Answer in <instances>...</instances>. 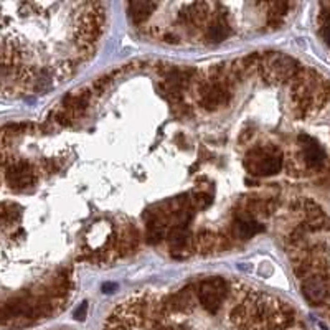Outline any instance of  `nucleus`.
Masks as SVG:
<instances>
[{
	"label": "nucleus",
	"instance_id": "8",
	"mask_svg": "<svg viewBox=\"0 0 330 330\" xmlns=\"http://www.w3.org/2000/svg\"><path fill=\"white\" fill-rule=\"evenodd\" d=\"M299 141L302 142V157L305 165L310 169H320L325 164V152L319 142L309 136H300Z\"/></svg>",
	"mask_w": 330,
	"mask_h": 330
},
{
	"label": "nucleus",
	"instance_id": "15",
	"mask_svg": "<svg viewBox=\"0 0 330 330\" xmlns=\"http://www.w3.org/2000/svg\"><path fill=\"white\" fill-rule=\"evenodd\" d=\"M322 38L325 40L327 45H330V20L324 22V25H322Z\"/></svg>",
	"mask_w": 330,
	"mask_h": 330
},
{
	"label": "nucleus",
	"instance_id": "10",
	"mask_svg": "<svg viewBox=\"0 0 330 330\" xmlns=\"http://www.w3.org/2000/svg\"><path fill=\"white\" fill-rule=\"evenodd\" d=\"M169 241H170V249L174 251V253L185 254V251L193 248V239H191L190 233L185 228H180V226L172 228L169 235Z\"/></svg>",
	"mask_w": 330,
	"mask_h": 330
},
{
	"label": "nucleus",
	"instance_id": "14",
	"mask_svg": "<svg viewBox=\"0 0 330 330\" xmlns=\"http://www.w3.org/2000/svg\"><path fill=\"white\" fill-rule=\"evenodd\" d=\"M86 310H88V302H83L81 307L75 312V319L76 320H85L86 319Z\"/></svg>",
	"mask_w": 330,
	"mask_h": 330
},
{
	"label": "nucleus",
	"instance_id": "3",
	"mask_svg": "<svg viewBox=\"0 0 330 330\" xmlns=\"http://www.w3.org/2000/svg\"><path fill=\"white\" fill-rule=\"evenodd\" d=\"M261 75L266 81L273 85H283V83L294 81L295 76L302 71V66L294 60L292 56L269 53L259 63Z\"/></svg>",
	"mask_w": 330,
	"mask_h": 330
},
{
	"label": "nucleus",
	"instance_id": "9",
	"mask_svg": "<svg viewBox=\"0 0 330 330\" xmlns=\"http://www.w3.org/2000/svg\"><path fill=\"white\" fill-rule=\"evenodd\" d=\"M193 305V295H191V290L189 287L180 289L179 292H175L162 302L164 312H190Z\"/></svg>",
	"mask_w": 330,
	"mask_h": 330
},
{
	"label": "nucleus",
	"instance_id": "16",
	"mask_svg": "<svg viewBox=\"0 0 330 330\" xmlns=\"http://www.w3.org/2000/svg\"><path fill=\"white\" fill-rule=\"evenodd\" d=\"M155 330H175L174 327H169V325H159Z\"/></svg>",
	"mask_w": 330,
	"mask_h": 330
},
{
	"label": "nucleus",
	"instance_id": "6",
	"mask_svg": "<svg viewBox=\"0 0 330 330\" xmlns=\"http://www.w3.org/2000/svg\"><path fill=\"white\" fill-rule=\"evenodd\" d=\"M230 99V91L225 81L213 78L201 85L198 91V101L205 109H216L220 106H225Z\"/></svg>",
	"mask_w": 330,
	"mask_h": 330
},
{
	"label": "nucleus",
	"instance_id": "2",
	"mask_svg": "<svg viewBox=\"0 0 330 330\" xmlns=\"http://www.w3.org/2000/svg\"><path fill=\"white\" fill-rule=\"evenodd\" d=\"M284 157L281 149L274 145H259L251 149L244 157V167L249 174L268 177L283 169Z\"/></svg>",
	"mask_w": 330,
	"mask_h": 330
},
{
	"label": "nucleus",
	"instance_id": "7",
	"mask_svg": "<svg viewBox=\"0 0 330 330\" xmlns=\"http://www.w3.org/2000/svg\"><path fill=\"white\" fill-rule=\"evenodd\" d=\"M5 179L12 189H27L35 182V172L27 162H17L10 165V169H7Z\"/></svg>",
	"mask_w": 330,
	"mask_h": 330
},
{
	"label": "nucleus",
	"instance_id": "5",
	"mask_svg": "<svg viewBox=\"0 0 330 330\" xmlns=\"http://www.w3.org/2000/svg\"><path fill=\"white\" fill-rule=\"evenodd\" d=\"M302 295L310 304L320 305L330 297V274L314 273L302 281Z\"/></svg>",
	"mask_w": 330,
	"mask_h": 330
},
{
	"label": "nucleus",
	"instance_id": "12",
	"mask_svg": "<svg viewBox=\"0 0 330 330\" xmlns=\"http://www.w3.org/2000/svg\"><path fill=\"white\" fill-rule=\"evenodd\" d=\"M131 13V20L134 23H142L150 17V13L157 8L154 2H132L127 5Z\"/></svg>",
	"mask_w": 330,
	"mask_h": 330
},
{
	"label": "nucleus",
	"instance_id": "13",
	"mask_svg": "<svg viewBox=\"0 0 330 330\" xmlns=\"http://www.w3.org/2000/svg\"><path fill=\"white\" fill-rule=\"evenodd\" d=\"M210 38L213 42H221L225 40L226 37H228V25H226L225 22H215L213 25L210 27V32H208Z\"/></svg>",
	"mask_w": 330,
	"mask_h": 330
},
{
	"label": "nucleus",
	"instance_id": "1",
	"mask_svg": "<svg viewBox=\"0 0 330 330\" xmlns=\"http://www.w3.org/2000/svg\"><path fill=\"white\" fill-rule=\"evenodd\" d=\"M279 305V300L271 295L251 290L230 312V322L235 330H266Z\"/></svg>",
	"mask_w": 330,
	"mask_h": 330
},
{
	"label": "nucleus",
	"instance_id": "11",
	"mask_svg": "<svg viewBox=\"0 0 330 330\" xmlns=\"http://www.w3.org/2000/svg\"><path fill=\"white\" fill-rule=\"evenodd\" d=\"M259 231H263V226H261L258 221H254L251 216H241V218L235 221V233L238 235L241 239L253 238Z\"/></svg>",
	"mask_w": 330,
	"mask_h": 330
},
{
	"label": "nucleus",
	"instance_id": "4",
	"mask_svg": "<svg viewBox=\"0 0 330 330\" xmlns=\"http://www.w3.org/2000/svg\"><path fill=\"white\" fill-rule=\"evenodd\" d=\"M230 290L228 281L221 278H208L200 283L196 289V299L208 314H218Z\"/></svg>",
	"mask_w": 330,
	"mask_h": 330
}]
</instances>
